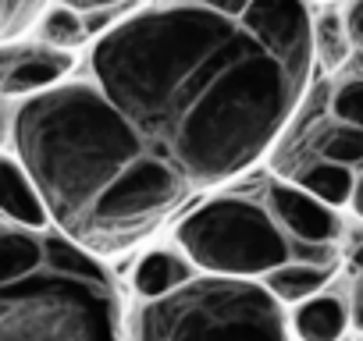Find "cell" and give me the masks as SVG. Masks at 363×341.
Returning <instances> with one entry per match:
<instances>
[{
    "label": "cell",
    "mask_w": 363,
    "mask_h": 341,
    "mask_svg": "<svg viewBox=\"0 0 363 341\" xmlns=\"http://www.w3.org/2000/svg\"><path fill=\"white\" fill-rule=\"evenodd\" d=\"M306 79L239 18V29L178 86L146 135V153L167 160L189 189L221 185L274 146L303 100Z\"/></svg>",
    "instance_id": "obj_1"
},
{
    "label": "cell",
    "mask_w": 363,
    "mask_h": 341,
    "mask_svg": "<svg viewBox=\"0 0 363 341\" xmlns=\"http://www.w3.org/2000/svg\"><path fill=\"white\" fill-rule=\"evenodd\" d=\"M174 238L196 270L221 277H264L289 260V235L267 207L239 196L196 207L178 224Z\"/></svg>",
    "instance_id": "obj_5"
},
{
    "label": "cell",
    "mask_w": 363,
    "mask_h": 341,
    "mask_svg": "<svg viewBox=\"0 0 363 341\" xmlns=\"http://www.w3.org/2000/svg\"><path fill=\"white\" fill-rule=\"evenodd\" d=\"M193 4H203V8H214V11H225V15H242L246 0H193Z\"/></svg>",
    "instance_id": "obj_23"
},
{
    "label": "cell",
    "mask_w": 363,
    "mask_h": 341,
    "mask_svg": "<svg viewBox=\"0 0 363 341\" xmlns=\"http://www.w3.org/2000/svg\"><path fill=\"white\" fill-rule=\"evenodd\" d=\"M267 214L289 235V242H335L342 235V217L335 207L289 182H274L267 189Z\"/></svg>",
    "instance_id": "obj_8"
},
{
    "label": "cell",
    "mask_w": 363,
    "mask_h": 341,
    "mask_svg": "<svg viewBox=\"0 0 363 341\" xmlns=\"http://www.w3.org/2000/svg\"><path fill=\"white\" fill-rule=\"evenodd\" d=\"M349 260H352V270L359 274V270H363V238L356 242V249H352V256H349Z\"/></svg>",
    "instance_id": "obj_27"
},
{
    "label": "cell",
    "mask_w": 363,
    "mask_h": 341,
    "mask_svg": "<svg viewBox=\"0 0 363 341\" xmlns=\"http://www.w3.org/2000/svg\"><path fill=\"white\" fill-rule=\"evenodd\" d=\"M349 320L363 330V270L356 274V288H352V309H349Z\"/></svg>",
    "instance_id": "obj_22"
},
{
    "label": "cell",
    "mask_w": 363,
    "mask_h": 341,
    "mask_svg": "<svg viewBox=\"0 0 363 341\" xmlns=\"http://www.w3.org/2000/svg\"><path fill=\"white\" fill-rule=\"evenodd\" d=\"M331 117L352 128H363V79H345L331 93Z\"/></svg>",
    "instance_id": "obj_19"
},
{
    "label": "cell",
    "mask_w": 363,
    "mask_h": 341,
    "mask_svg": "<svg viewBox=\"0 0 363 341\" xmlns=\"http://www.w3.org/2000/svg\"><path fill=\"white\" fill-rule=\"evenodd\" d=\"M342 22H345V36H349V47H352L356 54H363V0H352Z\"/></svg>",
    "instance_id": "obj_20"
},
{
    "label": "cell",
    "mask_w": 363,
    "mask_h": 341,
    "mask_svg": "<svg viewBox=\"0 0 363 341\" xmlns=\"http://www.w3.org/2000/svg\"><path fill=\"white\" fill-rule=\"evenodd\" d=\"M242 25L292 71L310 75L313 68V18L306 0H246Z\"/></svg>",
    "instance_id": "obj_7"
},
{
    "label": "cell",
    "mask_w": 363,
    "mask_h": 341,
    "mask_svg": "<svg viewBox=\"0 0 363 341\" xmlns=\"http://www.w3.org/2000/svg\"><path fill=\"white\" fill-rule=\"evenodd\" d=\"M86 18L82 11L68 8V4H54L43 11L40 18V40L47 47H57V50H75L79 43H86Z\"/></svg>",
    "instance_id": "obj_16"
},
{
    "label": "cell",
    "mask_w": 363,
    "mask_h": 341,
    "mask_svg": "<svg viewBox=\"0 0 363 341\" xmlns=\"http://www.w3.org/2000/svg\"><path fill=\"white\" fill-rule=\"evenodd\" d=\"M189 277H196V267L189 263V256L182 249H153L139 260V267L132 274V288L146 302V299H160V295L174 291Z\"/></svg>",
    "instance_id": "obj_11"
},
{
    "label": "cell",
    "mask_w": 363,
    "mask_h": 341,
    "mask_svg": "<svg viewBox=\"0 0 363 341\" xmlns=\"http://www.w3.org/2000/svg\"><path fill=\"white\" fill-rule=\"evenodd\" d=\"M349 54H352V47H349L342 15H335V11L320 15L313 22V61H320L324 71H338L349 61Z\"/></svg>",
    "instance_id": "obj_17"
},
{
    "label": "cell",
    "mask_w": 363,
    "mask_h": 341,
    "mask_svg": "<svg viewBox=\"0 0 363 341\" xmlns=\"http://www.w3.org/2000/svg\"><path fill=\"white\" fill-rule=\"evenodd\" d=\"M11 142L50 221H57L72 242L82 238L107 182L146 153L132 121L96 82H57L26 96L11 114Z\"/></svg>",
    "instance_id": "obj_2"
},
{
    "label": "cell",
    "mask_w": 363,
    "mask_h": 341,
    "mask_svg": "<svg viewBox=\"0 0 363 341\" xmlns=\"http://www.w3.org/2000/svg\"><path fill=\"white\" fill-rule=\"evenodd\" d=\"M15 54H18V50H11V47H0V86H4V79H8V71H11Z\"/></svg>",
    "instance_id": "obj_25"
},
{
    "label": "cell",
    "mask_w": 363,
    "mask_h": 341,
    "mask_svg": "<svg viewBox=\"0 0 363 341\" xmlns=\"http://www.w3.org/2000/svg\"><path fill=\"white\" fill-rule=\"evenodd\" d=\"M349 327V309L342 299L335 295H310L303 302H296L292 313V330L299 334V341H338Z\"/></svg>",
    "instance_id": "obj_12"
},
{
    "label": "cell",
    "mask_w": 363,
    "mask_h": 341,
    "mask_svg": "<svg viewBox=\"0 0 363 341\" xmlns=\"http://www.w3.org/2000/svg\"><path fill=\"white\" fill-rule=\"evenodd\" d=\"M135 341H289L281 302L253 277L203 274L135 316Z\"/></svg>",
    "instance_id": "obj_4"
},
{
    "label": "cell",
    "mask_w": 363,
    "mask_h": 341,
    "mask_svg": "<svg viewBox=\"0 0 363 341\" xmlns=\"http://www.w3.org/2000/svg\"><path fill=\"white\" fill-rule=\"evenodd\" d=\"M0 214L11 217L18 228H29V231L50 228L47 203L36 192L33 178L26 175V167L15 156H4V153H0Z\"/></svg>",
    "instance_id": "obj_10"
},
{
    "label": "cell",
    "mask_w": 363,
    "mask_h": 341,
    "mask_svg": "<svg viewBox=\"0 0 363 341\" xmlns=\"http://www.w3.org/2000/svg\"><path fill=\"white\" fill-rule=\"evenodd\" d=\"M352 167H345V163H335V160H310V163H303L299 170H296V185L299 189H306L313 200H320V203H328V207H342V203H349V196H352Z\"/></svg>",
    "instance_id": "obj_14"
},
{
    "label": "cell",
    "mask_w": 363,
    "mask_h": 341,
    "mask_svg": "<svg viewBox=\"0 0 363 341\" xmlns=\"http://www.w3.org/2000/svg\"><path fill=\"white\" fill-rule=\"evenodd\" d=\"M189 192L193 189L186 185V178L167 160L143 153L125 170H118L107 182V189L96 196L79 245L89 249L128 245L132 238L146 235L160 217H167Z\"/></svg>",
    "instance_id": "obj_6"
},
{
    "label": "cell",
    "mask_w": 363,
    "mask_h": 341,
    "mask_svg": "<svg viewBox=\"0 0 363 341\" xmlns=\"http://www.w3.org/2000/svg\"><path fill=\"white\" fill-rule=\"evenodd\" d=\"M0 341H121L104 267L79 242L43 235V267L0 284Z\"/></svg>",
    "instance_id": "obj_3"
},
{
    "label": "cell",
    "mask_w": 363,
    "mask_h": 341,
    "mask_svg": "<svg viewBox=\"0 0 363 341\" xmlns=\"http://www.w3.org/2000/svg\"><path fill=\"white\" fill-rule=\"evenodd\" d=\"M43 267V235L29 228H0V284Z\"/></svg>",
    "instance_id": "obj_15"
},
{
    "label": "cell",
    "mask_w": 363,
    "mask_h": 341,
    "mask_svg": "<svg viewBox=\"0 0 363 341\" xmlns=\"http://www.w3.org/2000/svg\"><path fill=\"white\" fill-rule=\"evenodd\" d=\"M11 135V114H8V107L0 103V142H4Z\"/></svg>",
    "instance_id": "obj_26"
},
{
    "label": "cell",
    "mask_w": 363,
    "mask_h": 341,
    "mask_svg": "<svg viewBox=\"0 0 363 341\" xmlns=\"http://www.w3.org/2000/svg\"><path fill=\"white\" fill-rule=\"evenodd\" d=\"M317 156L345 163V167H359L363 163V128L335 121L331 128L317 132Z\"/></svg>",
    "instance_id": "obj_18"
},
{
    "label": "cell",
    "mask_w": 363,
    "mask_h": 341,
    "mask_svg": "<svg viewBox=\"0 0 363 341\" xmlns=\"http://www.w3.org/2000/svg\"><path fill=\"white\" fill-rule=\"evenodd\" d=\"M349 203H352L356 217H363V170H359V178L352 182V196H349Z\"/></svg>",
    "instance_id": "obj_24"
},
{
    "label": "cell",
    "mask_w": 363,
    "mask_h": 341,
    "mask_svg": "<svg viewBox=\"0 0 363 341\" xmlns=\"http://www.w3.org/2000/svg\"><path fill=\"white\" fill-rule=\"evenodd\" d=\"M0 36H8V11H4V0H0Z\"/></svg>",
    "instance_id": "obj_28"
},
{
    "label": "cell",
    "mask_w": 363,
    "mask_h": 341,
    "mask_svg": "<svg viewBox=\"0 0 363 341\" xmlns=\"http://www.w3.org/2000/svg\"><path fill=\"white\" fill-rule=\"evenodd\" d=\"M72 54L68 50H57V47H22L11 61V71L0 86V93L8 96H33V93H43L50 86H57L68 71H72Z\"/></svg>",
    "instance_id": "obj_9"
},
{
    "label": "cell",
    "mask_w": 363,
    "mask_h": 341,
    "mask_svg": "<svg viewBox=\"0 0 363 341\" xmlns=\"http://www.w3.org/2000/svg\"><path fill=\"white\" fill-rule=\"evenodd\" d=\"M331 277V267H317V263H303V260H285L274 270L264 274V288L278 299V302H303L310 295H317Z\"/></svg>",
    "instance_id": "obj_13"
},
{
    "label": "cell",
    "mask_w": 363,
    "mask_h": 341,
    "mask_svg": "<svg viewBox=\"0 0 363 341\" xmlns=\"http://www.w3.org/2000/svg\"><path fill=\"white\" fill-rule=\"evenodd\" d=\"M57 4H68L82 15H93V11H114V8L128 4V0H57Z\"/></svg>",
    "instance_id": "obj_21"
}]
</instances>
